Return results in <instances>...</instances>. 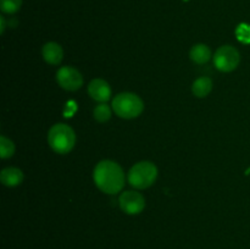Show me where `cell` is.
I'll return each mask as SVG.
<instances>
[{"label": "cell", "instance_id": "1", "mask_svg": "<svg viewBox=\"0 0 250 249\" xmlns=\"http://www.w3.org/2000/svg\"><path fill=\"white\" fill-rule=\"evenodd\" d=\"M95 186L106 194H116L124 188L126 177L121 166L112 160H103L97 164L93 172Z\"/></svg>", "mask_w": 250, "mask_h": 249}, {"label": "cell", "instance_id": "2", "mask_svg": "<svg viewBox=\"0 0 250 249\" xmlns=\"http://www.w3.org/2000/svg\"><path fill=\"white\" fill-rule=\"evenodd\" d=\"M112 110L121 119H136L143 112L144 103L134 93H120L112 99Z\"/></svg>", "mask_w": 250, "mask_h": 249}, {"label": "cell", "instance_id": "3", "mask_svg": "<svg viewBox=\"0 0 250 249\" xmlns=\"http://www.w3.org/2000/svg\"><path fill=\"white\" fill-rule=\"evenodd\" d=\"M48 143L58 154H67L76 144V133L68 124H56L49 129Z\"/></svg>", "mask_w": 250, "mask_h": 249}, {"label": "cell", "instance_id": "4", "mask_svg": "<svg viewBox=\"0 0 250 249\" xmlns=\"http://www.w3.org/2000/svg\"><path fill=\"white\" fill-rule=\"evenodd\" d=\"M158 178V167L151 161H139L128 172V183L137 189H146L153 186Z\"/></svg>", "mask_w": 250, "mask_h": 249}, {"label": "cell", "instance_id": "5", "mask_svg": "<svg viewBox=\"0 0 250 249\" xmlns=\"http://www.w3.org/2000/svg\"><path fill=\"white\" fill-rule=\"evenodd\" d=\"M241 61L238 50L232 45H222L215 51L214 65L221 72H232L236 70Z\"/></svg>", "mask_w": 250, "mask_h": 249}, {"label": "cell", "instance_id": "6", "mask_svg": "<svg viewBox=\"0 0 250 249\" xmlns=\"http://www.w3.org/2000/svg\"><path fill=\"white\" fill-rule=\"evenodd\" d=\"M56 81L59 85L68 92L78 90L83 85V77L78 70L71 66H62L56 72Z\"/></svg>", "mask_w": 250, "mask_h": 249}, {"label": "cell", "instance_id": "7", "mask_svg": "<svg viewBox=\"0 0 250 249\" xmlns=\"http://www.w3.org/2000/svg\"><path fill=\"white\" fill-rule=\"evenodd\" d=\"M119 204L122 211L128 215L141 214L146 208V199L136 190H126L119 198Z\"/></svg>", "mask_w": 250, "mask_h": 249}, {"label": "cell", "instance_id": "8", "mask_svg": "<svg viewBox=\"0 0 250 249\" xmlns=\"http://www.w3.org/2000/svg\"><path fill=\"white\" fill-rule=\"evenodd\" d=\"M88 94L97 102L105 103L111 97V88L106 81L102 80V78H95V80L90 81L89 85H88Z\"/></svg>", "mask_w": 250, "mask_h": 249}, {"label": "cell", "instance_id": "9", "mask_svg": "<svg viewBox=\"0 0 250 249\" xmlns=\"http://www.w3.org/2000/svg\"><path fill=\"white\" fill-rule=\"evenodd\" d=\"M42 54H43L44 60L50 65H59L63 58L62 48L60 44L55 43V42H49V43L44 44Z\"/></svg>", "mask_w": 250, "mask_h": 249}, {"label": "cell", "instance_id": "10", "mask_svg": "<svg viewBox=\"0 0 250 249\" xmlns=\"http://www.w3.org/2000/svg\"><path fill=\"white\" fill-rule=\"evenodd\" d=\"M0 181L6 187H16L23 181V172L17 167H6L0 172Z\"/></svg>", "mask_w": 250, "mask_h": 249}, {"label": "cell", "instance_id": "11", "mask_svg": "<svg viewBox=\"0 0 250 249\" xmlns=\"http://www.w3.org/2000/svg\"><path fill=\"white\" fill-rule=\"evenodd\" d=\"M189 56L193 62L198 63V65H203V63H207L211 59V50L205 44H195L190 49Z\"/></svg>", "mask_w": 250, "mask_h": 249}, {"label": "cell", "instance_id": "12", "mask_svg": "<svg viewBox=\"0 0 250 249\" xmlns=\"http://www.w3.org/2000/svg\"><path fill=\"white\" fill-rule=\"evenodd\" d=\"M212 90V81L211 78L203 76V77L197 78L193 82L192 92L197 98H205L210 94Z\"/></svg>", "mask_w": 250, "mask_h": 249}, {"label": "cell", "instance_id": "13", "mask_svg": "<svg viewBox=\"0 0 250 249\" xmlns=\"http://www.w3.org/2000/svg\"><path fill=\"white\" fill-rule=\"evenodd\" d=\"M15 153V144L12 143L11 139L6 138L5 136L0 137V158L9 159L14 155Z\"/></svg>", "mask_w": 250, "mask_h": 249}, {"label": "cell", "instance_id": "14", "mask_svg": "<svg viewBox=\"0 0 250 249\" xmlns=\"http://www.w3.org/2000/svg\"><path fill=\"white\" fill-rule=\"evenodd\" d=\"M110 117H111V107L109 106L105 103H102V104L97 105L94 109V119L97 120L98 122H106L109 121Z\"/></svg>", "mask_w": 250, "mask_h": 249}, {"label": "cell", "instance_id": "15", "mask_svg": "<svg viewBox=\"0 0 250 249\" xmlns=\"http://www.w3.org/2000/svg\"><path fill=\"white\" fill-rule=\"evenodd\" d=\"M22 0H0V9L5 14H15L20 10Z\"/></svg>", "mask_w": 250, "mask_h": 249}, {"label": "cell", "instance_id": "16", "mask_svg": "<svg viewBox=\"0 0 250 249\" xmlns=\"http://www.w3.org/2000/svg\"><path fill=\"white\" fill-rule=\"evenodd\" d=\"M236 36L239 42L244 44L250 43V24L242 23L237 27L236 29Z\"/></svg>", "mask_w": 250, "mask_h": 249}, {"label": "cell", "instance_id": "17", "mask_svg": "<svg viewBox=\"0 0 250 249\" xmlns=\"http://www.w3.org/2000/svg\"><path fill=\"white\" fill-rule=\"evenodd\" d=\"M0 21H1V33H4V29H5V21H4V17H0Z\"/></svg>", "mask_w": 250, "mask_h": 249}]
</instances>
